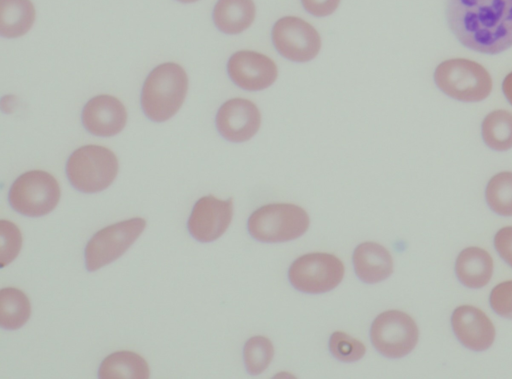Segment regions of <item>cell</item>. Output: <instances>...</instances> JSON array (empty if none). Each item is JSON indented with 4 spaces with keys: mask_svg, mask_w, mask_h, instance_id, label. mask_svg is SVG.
Segmentation results:
<instances>
[{
    "mask_svg": "<svg viewBox=\"0 0 512 379\" xmlns=\"http://www.w3.org/2000/svg\"><path fill=\"white\" fill-rule=\"evenodd\" d=\"M448 27L465 47L498 54L512 47V0H446Z\"/></svg>",
    "mask_w": 512,
    "mask_h": 379,
    "instance_id": "obj_1",
    "label": "cell"
},
{
    "mask_svg": "<svg viewBox=\"0 0 512 379\" xmlns=\"http://www.w3.org/2000/svg\"><path fill=\"white\" fill-rule=\"evenodd\" d=\"M187 89L188 78L180 65L173 62L158 65L143 84L141 106L144 114L154 122L168 120L180 109Z\"/></svg>",
    "mask_w": 512,
    "mask_h": 379,
    "instance_id": "obj_2",
    "label": "cell"
},
{
    "mask_svg": "<svg viewBox=\"0 0 512 379\" xmlns=\"http://www.w3.org/2000/svg\"><path fill=\"white\" fill-rule=\"evenodd\" d=\"M118 172V160L106 147L86 145L76 149L66 163V175L80 192H100L112 184Z\"/></svg>",
    "mask_w": 512,
    "mask_h": 379,
    "instance_id": "obj_3",
    "label": "cell"
},
{
    "mask_svg": "<svg viewBox=\"0 0 512 379\" xmlns=\"http://www.w3.org/2000/svg\"><path fill=\"white\" fill-rule=\"evenodd\" d=\"M437 87L447 96L463 102H479L492 90V79L479 63L462 58L440 63L434 72Z\"/></svg>",
    "mask_w": 512,
    "mask_h": 379,
    "instance_id": "obj_4",
    "label": "cell"
},
{
    "mask_svg": "<svg viewBox=\"0 0 512 379\" xmlns=\"http://www.w3.org/2000/svg\"><path fill=\"white\" fill-rule=\"evenodd\" d=\"M247 227L250 235L258 241L285 242L307 231L309 216L303 208L294 204H268L251 214Z\"/></svg>",
    "mask_w": 512,
    "mask_h": 379,
    "instance_id": "obj_5",
    "label": "cell"
},
{
    "mask_svg": "<svg viewBox=\"0 0 512 379\" xmlns=\"http://www.w3.org/2000/svg\"><path fill=\"white\" fill-rule=\"evenodd\" d=\"M60 199L57 180L48 172L32 170L20 175L8 193L10 206L28 217H40L50 213Z\"/></svg>",
    "mask_w": 512,
    "mask_h": 379,
    "instance_id": "obj_6",
    "label": "cell"
},
{
    "mask_svg": "<svg viewBox=\"0 0 512 379\" xmlns=\"http://www.w3.org/2000/svg\"><path fill=\"white\" fill-rule=\"evenodd\" d=\"M145 226L143 218L135 217L96 232L85 248L86 269L93 272L118 259L141 235Z\"/></svg>",
    "mask_w": 512,
    "mask_h": 379,
    "instance_id": "obj_7",
    "label": "cell"
},
{
    "mask_svg": "<svg viewBox=\"0 0 512 379\" xmlns=\"http://www.w3.org/2000/svg\"><path fill=\"white\" fill-rule=\"evenodd\" d=\"M415 321L406 313L389 310L378 315L370 330L371 342L378 352L391 359L409 354L418 342Z\"/></svg>",
    "mask_w": 512,
    "mask_h": 379,
    "instance_id": "obj_8",
    "label": "cell"
},
{
    "mask_svg": "<svg viewBox=\"0 0 512 379\" xmlns=\"http://www.w3.org/2000/svg\"><path fill=\"white\" fill-rule=\"evenodd\" d=\"M344 276V265L335 255L309 253L297 258L289 268L290 283L297 290L320 294L334 289Z\"/></svg>",
    "mask_w": 512,
    "mask_h": 379,
    "instance_id": "obj_9",
    "label": "cell"
},
{
    "mask_svg": "<svg viewBox=\"0 0 512 379\" xmlns=\"http://www.w3.org/2000/svg\"><path fill=\"white\" fill-rule=\"evenodd\" d=\"M271 37L276 50L284 58L294 62L314 59L321 48V38L316 29L295 16H285L277 20Z\"/></svg>",
    "mask_w": 512,
    "mask_h": 379,
    "instance_id": "obj_10",
    "label": "cell"
},
{
    "mask_svg": "<svg viewBox=\"0 0 512 379\" xmlns=\"http://www.w3.org/2000/svg\"><path fill=\"white\" fill-rule=\"evenodd\" d=\"M233 216L231 198L220 200L212 195L200 198L193 206L187 228L199 242H212L227 230Z\"/></svg>",
    "mask_w": 512,
    "mask_h": 379,
    "instance_id": "obj_11",
    "label": "cell"
},
{
    "mask_svg": "<svg viewBox=\"0 0 512 379\" xmlns=\"http://www.w3.org/2000/svg\"><path fill=\"white\" fill-rule=\"evenodd\" d=\"M227 72L234 84L248 91L271 86L277 78V67L268 56L250 50L237 51L229 58Z\"/></svg>",
    "mask_w": 512,
    "mask_h": 379,
    "instance_id": "obj_12",
    "label": "cell"
},
{
    "mask_svg": "<svg viewBox=\"0 0 512 379\" xmlns=\"http://www.w3.org/2000/svg\"><path fill=\"white\" fill-rule=\"evenodd\" d=\"M215 122L223 138L240 143L251 139L258 132L261 115L252 101L233 98L222 104L216 114Z\"/></svg>",
    "mask_w": 512,
    "mask_h": 379,
    "instance_id": "obj_13",
    "label": "cell"
},
{
    "mask_svg": "<svg viewBox=\"0 0 512 379\" xmlns=\"http://www.w3.org/2000/svg\"><path fill=\"white\" fill-rule=\"evenodd\" d=\"M451 326L460 343L472 351L487 350L494 342L493 323L483 311L474 306L457 307L451 316Z\"/></svg>",
    "mask_w": 512,
    "mask_h": 379,
    "instance_id": "obj_14",
    "label": "cell"
},
{
    "mask_svg": "<svg viewBox=\"0 0 512 379\" xmlns=\"http://www.w3.org/2000/svg\"><path fill=\"white\" fill-rule=\"evenodd\" d=\"M85 129L96 136L110 137L125 126L127 112L124 105L111 95H98L90 99L81 114Z\"/></svg>",
    "mask_w": 512,
    "mask_h": 379,
    "instance_id": "obj_15",
    "label": "cell"
},
{
    "mask_svg": "<svg viewBox=\"0 0 512 379\" xmlns=\"http://www.w3.org/2000/svg\"><path fill=\"white\" fill-rule=\"evenodd\" d=\"M355 273L368 284L378 283L393 272V260L388 250L375 242H364L356 247L353 254Z\"/></svg>",
    "mask_w": 512,
    "mask_h": 379,
    "instance_id": "obj_16",
    "label": "cell"
},
{
    "mask_svg": "<svg viewBox=\"0 0 512 379\" xmlns=\"http://www.w3.org/2000/svg\"><path fill=\"white\" fill-rule=\"evenodd\" d=\"M458 280L468 288H481L491 279L493 260L490 254L479 247H468L462 250L455 264Z\"/></svg>",
    "mask_w": 512,
    "mask_h": 379,
    "instance_id": "obj_17",
    "label": "cell"
},
{
    "mask_svg": "<svg viewBox=\"0 0 512 379\" xmlns=\"http://www.w3.org/2000/svg\"><path fill=\"white\" fill-rule=\"evenodd\" d=\"M255 12L252 0H218L213 10V21L221 32L238 34L250 27Z\"/></svg>",
    "mask_w": 512,
    "mask_h": 379,
    "instance_id": "obj_18",
    "label": "cell"
},
{
    "mask_svg": "<svg viewBox=\"0 0 512 379\" xmlns=\"http://www.w3.org/2000/svg\"><path fill=\"white\" fill-rule=\"evenodd\" d=\"M98 377L101 379H147L149 367L140 355L131 351H118L102 361Z\"/></svg>",
    "mask_w": 512,
    "mask_h": 379,
    "instance_id": "obj_19",
    "label": "cell"
},
{
    "mask_svg": "<svg viewBox=\"0 0 512 379\" xmlns=\"http://www.w3.org/2000/svg\"><path fill=\"white\" fill-rule=\"evenodd\" d=\"M35 20L30 0H0V34L16 38L27 33Z\"/></svg>",
    "mask_w": 512,
    "mask_h": 379,
    "instance_id": "obj_20",
    "label": "cell"
},
{
    "mask_svg": "<svg viewBox=\"0 0 512 379\" xmlns=\"http://www.w3.org/2000/svg\"><path fill=\"white\" fill-rule=\"evenodd\" d=\"M31 306L19 289L8 287L0 291V325L7 330L22 327L30 317Z\"/></svg>",
    "mask_w": 512,
    "mask_h": 379,
    "instance_id": "obj_21",
    "label": "cell"
},
{
    "mask_svg": "<svg viewBox=\"0 0 512 379\" xmlns=\"http://www.w3.org/2000/svg\"><path fill=\"white\" fill-rule=\"evenodd\" d=\"M481 134L485 144L496 151L512 148V113L495 110L483 120Z\"/></svg>",
    "mask_w": 512,
    "mask_h": 379,
    "instance_id": "obj_22",
    "label": "cell"
},
{
    "mask_svg": "<svg viewBox=\"0 0 512 379\" xmlns=\"http://www.w3.org/2000/svg\"><path fill=\"white\" fill-rule=\"evenodd\" d=\"M485 198L493 212L512 216V172L494 175L487 184Z\"/></svg>",
    "mask_w": 512,
    "mask_h": 379,
    "instance_id": "obj_23",
    "label": "cell"
},
{
    "mask_svg": "<svg viewBox=\"0 0 512 379\" xmlns=\"http://www.w3.org/2000/svg\"><path fill=\"white\" fill-rule=\"evenodd\" d=\"M243 356L247 372L250 375H259L273 359V344L264 336H254L246 342Z\"/></svg>",
    "mask_w": 512,
    "mask_h": 379,
    "instance_id": "obj_24",
    "label": "cell"
},
{
    "mask_svg": "<svg viewBox=\"0 0 512 379\" xmlns=\"http://www.w3.org/2000/svg\"><path fill=\"white\" fill-rule=\"evenodd\" d=\"M329 349L331 354L342 362L358 361L366 351L361 341L341 331H336L331 335Z\"/></svg>",
    "mask_w": 512,
    "mask_h": 379,
    "instance_id": "obj_25",
    "label": "cell"
},
{
    "mask_svg": "<svg viewBox=\"0 0 512 379\" xmlns=\"http://www.w3.org/2000/svg\"><path fill=\"white\" fill-rule=\"evenodd\" d=\"M1 229V267L11 263L18 255L22 236L18 227L7 220L0 221Z\"/></svg>",
    "mask_w": 512,
    "mask_h": 379,
    "instance_id": "obj_26",
    "label": "cell"
},
{
    "mask_svg": "<svg viewBox=\"0 0 512 379\" xmlns=\"http://www.w3.org/2000/svg\"><path fill=\"white\" fill-rule=\"evenodd\" d=\"M489 303L498 315L512 319V280L496 285L490 293Z\"/></svg>",
    "mask_w": 512,
    "mask_h": 379,
    "instance_id": "obj_27",
    "label": "cell"
},
{
    "mask_svg": "<svg viewBox=\"0 0 512 379\" xmlns=\"http://www.w3.org/2000/svg\"><path fill=\"white\" fill-rule=\"evenodd\" d=\"M494 246L499 256L512 267V226L498 230L494 237Z\"/></svg>",
    "mask_w": 512,
    "mask_h": 379,
    "instance_id": "obj_28",
    "label": "cell"
},
{
    "mask_svg": "<svg viewBox=\"0 0 512 379\" xmlns=\"http://www.w3.org/2000/svg\"><path fill=\"white\" fill-rule=\"evenodd\" d=\"M340 0H301L305 10L313 16L325 17L332 14Z\"/></svg>",
    "mask_w": 512,
    "mask_h": 379,
    "instance_id": "obj_29",
    "label": "cell"
},
{
    "mask_svg": "<svg viewBox=\"0 0 512 379\" xmlns=\"http://www.w3.org/2000/svg\"><path fill=\"white\" fill-rule=\"evenodd\" d=\"M503 93L508 100V102L512 105V72L509 73L503 80L502 83Z\"/></svg>",
    "mask_w": 512,
    "mask_h": 379,
    "instance_id": "obj_30",
    "label": "cell"
},
{
    "mask_svg": "<svg viewBox=\"0 0 512 379\" xmlns=\"http://www.w3.org/2000/svg\"><path fill=\"white\" fill-rule=\"evenodd\" d=\"M179 2H182V3H192V2H196L198 0H177Z\"/></svg>",
    "mask_w": 512,
    "mask_h": 379,
    "instance_id": "obj_31",
    "label": "cell"
}]
</instances>
